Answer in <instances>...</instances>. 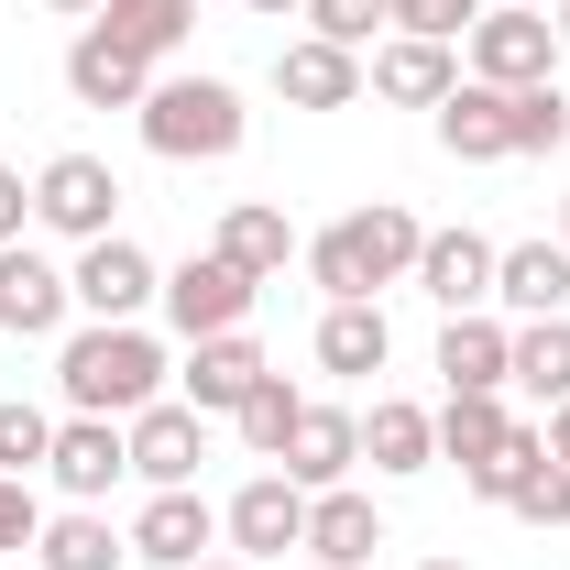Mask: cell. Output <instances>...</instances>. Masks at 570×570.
<instances>
[{"instance_id": "obj_1", "label": "cell", "mask_w": 570, "mask_h": 570, "mask_svg": "<svg viewBox=\"0 0 570 570\" xmlns=\"http://www.w3.org/2000/svg\"><path fill=\"white\" fill-rule=\"evenodd\" d=\"M176 395V352L154 318H77L56 341V406L67 417H142Z\"/></svg>"}, {"instance_id": "obj_2", "label": "cell", "mask_w": 570, "mask_h": 570, "mask_svg": "<svg viewBox=\"0 0 570 570\" xmlns=\"http://www.w3.org/2000/svg\"><path fill=\"white\" fill-rule=\"evenodd\" d=\"M132 132L154 165H230L242 142H253V110H242V88L209 67H165L154 88H142V110H132Z\"/></svg>"}, {"instance_id": "obj_3", "label": "cell", "mask_w": 570, "mask_h": 570, "mask_svg": "<svg viewBox=\"0 0 570 570\" xmlns=\"http://www.w3.org/2000/svg\"><path fill=\"white\" fill-rule=\"evenodd\" d=\"M527 450H538V417H515V395H439V461H461V494L504 504Z\"/></svg>"}, {"instance_id": "obj_4", "label": "cell", "mask_w": 570, "mask_h": 570, "mask_svg": "<svg viewBox=\"0 0 570 570\" xmlns=\"http://www.w3.org/2000/svg\"><path fill=\"white\" fill-rule=\"evenodd\" d=\"M33 230H45V242H110V230H121V176H110V154H45V165H33Z\"/></svg>"}, {"instance_id": "obj_5", "label": "cell", "mask_w": 570, "mask_h": 570, "mask_svg": "<svg viewBox=\"0 0 570 570\" xmlns=\"http://www.w3.org/2000/svg\"><path fill=\"white\" fill-rule=\"evenodd\" d=\"M461 77H483V88H538V77H560V22H549L538 0H494V11L461 33Z\"/></svg>"}, {"instance_id": "obj_6", "label": "cell", "mask_w": 570, "mask_h": 570, "mask_svg": "<svg viewBox=\"0 0 570 570\" xmlns=\"http://www.w3.org/2000/svg\"><path fill=\"white\" fill-rule=\"evenodd\" d=\"M253 296H264V285L242 275V264H219V253H187V264H165V296H154V318H165L176 341H219V330H242V318H253Z\"/></svg>"}, {"instance_id": "obj_7", "label": "cell", "mask_w": 570, "mask_h": 570, "mask_svg": "<svg viewBox=\"0 0 570 570\" xmlns=\"http://www.w3.org/2000/svg\"><path fill=\"white\" fill-rule=\"evenodd\" d=\"M67 285H77V318H154L165 264L142 253L132 230H110V242H77L67 253Z\"/></svg>"}, {"instance_id": "obj_8", "label": "cell", "mask_w": 570, "mask_h": 570, "mask_svg": "<svg viewBox=\"0 0 570 570\" xmlns=\"http://www.w3.org/2000/svg\"><path fill=\"white\" fill-rule=\"evenodd\" d=\"M121 483H132V439H121V417H56L45 494H56V504H110Z\"/></svg>"}, {"instance_id": "obj_9", "label": "cell", "mask_w": 570, "mask_h": 570, "mask_svg": "<svg viewBox=\"0 0 570 570\" xmlns=\"http://www.w3.org/2000/svg\"><path fill=\"white\" fill-rule=\"evenodd\" d=\"M0 330L11 341H67L77 330V285L45 242H0Z\"/></svg>"}, {"instance_id": "obj_10", "label": "cell", "mask_w": 570, "mask_h": 570, "mask_svg": "<svg viewBox=\"0 0 570 570\" xmlns=\"http://www.w3.org/2000/svg\"><path fill=\"white\" fill-rule=\"evenodd\" d=\"M219 549H230V560H253V570H264V560H285V549H307V494L285 483L275 461H264L242 494L219 504Z\"/></svg>"}, {"instance_id": "obj_11", "label": "cell", "mask_w": 570, "mask_h": 570, "mask_svg": "<svg viewBox=\"0 0 570 570\" xmlns=\"http://www.w3.org/2000/svg\"><path fill=\"white\" fill-rule=\"evenodd\" d=\"M132 538V560L142 570H198V560H219V504L198 494V483H176V494H142V515L121 527Z\"/></svg>"}, {"instance_id": "obj_12", "label": "cell", "mask_w": 570, "mask_h": 570, "mask_svg": "<svg viewBox=\"0 0 570 570\" xmlns=\"http://www.w3.org/2000/svg\"><path fill=\"white\" fill-rule=\"evenodd\" d=\"M494 253H504V242H483L472 219H450V230H428V242H417V275H406V285H417L439 318L494 307Z\"/></svg>"}, {"instance_id": "obj_13", "label": "cell", "mask_w": 570, "mask_h": 570, "mask_svg": "<svg viewBox=\"0 0 570 570\" xmlns=\"http://www.w3.org/2000/svg\"><path fill=\"white\" fill-rule=\"evenodd\" d=\"M121 439H132V483H142V494H176V483H198V461H209V417H198L187 395L121 417Z\"/></svg>"}, {"instance_id": "obj_14", "label": "cell", "mask_w": 570, "mask_h": 570, "mask_svg": "<svg viewBox=\"0 0 570 570\" xmlns=\"http://www.w3.org/2000/svg\"><path fill=\"white\" fill-rule=\"evenodd\" d=\"M439 384L450 395H504L515 384V318H494V307H461V318H439Z\"/></svg>"}, {"instance_id": "obj_15", "label": "cell", "mask_w": 570, "mask_h": 570, "mask_svg": "<svg viewBox=\"0 0 570 570\" xmlns=\"http://www.w3.org/2000/svg\"><path fill=\"white\" fill-rule=\"evenodd\" d=\"M461 88V45H428V33H384L362 56V99H395V110H439Z\"/></svg>"}, {"instance_id": "obj_16", "label": "cell", "mask_w": 570, "mask_h": 570, "mask_svg": "<svg viewBox=\"0 0 570 570\" xmlns=\"http://www.w3.org/2000/svg\"><path fill=\"white\" fill-rule=\"evenodd\" d=\"M296 494H330V483H362V417L352 406H330V395H307V417H296V439H285L275 461Z\"/></svg>"}, {"instance_id": "obj_17", "label": "cell", "mask_w": 570, "mask_h": 570, "mask_svg": "<svg viewBox=\"0 0 570 570\" xmlns=\"http://www.w3.org/2000/svg\"><path fill=\"white\" fill-rule=\"evenodd\" d=\"M264 373H275V362H264L253 330H219V341H187V352H176V395H187L198 417H230Z\"/></svg>"}, {"instance_id": "obj_18", "label": "cell", "mask_w": 570, "mask_h": 570, "mask_svg": "<svg viewBox=\"0 0 570 570\" xmlns=\"http://www.w3.org/2000/svg\"><path fill=\"white\" fill-rule=\"evenodd\" d=\"M165 67H142L121 33H99V22H77V45H67V99L77 110H142V88H154Z\"/></svg>"}, {"instance_id": "obj_19", "label": "cell", "mask_w": 570, "mask_h": 570, "mask_svg": "<svg viewBox=\"0 0 570 570\" xmlns=\"http://www.w3.org/2000/svg\"><path fill=\"white\" fill-rule=\"evenodd\" d=\"M362 461H373V483H417V472H439V406H417V395H373Z\"/></svg>"}, {"instance_id": "obj_20", "label": "cell", "mask_w": 570, "mask_h": 570, "mask_svg": "<svg viewBox=\"0 0 570 570\" xmlns=\"http://www.w3.org/2000/svg\"><path fill=\"white\" fill-rule=\"evenodd\" d=\"M373 549H384V504L362 494V483L307 494V560L318 570H373Z\"/></svg>"}, {"instance_id": "obj_21", "label": "cell", "mask_w": 570, "mask_h": 570, "mask_svg": "<svg viewBox=\"0 0 570 570\" xmlns=\"http://www.w3.org/2000/svg\"><path fill=\"white\" fill-rule=\"evenodd\" d=\"M209 253H219V264H242L253 285H275L307 242H296V219H285L275 198H230V209H219V230H209Z\"/></svg>"}, {"instance_id": "obj_22", "label": "cell", "mask_w": 570, "mask_h": 570, "mask_svg": "<svg viewBox=\"0 0 570 570\" xmlns=\"http://www.w3.org/2000/svg\"><path fill=\"white\" fill-rule=\"evenodd\" d=\"M275 99H285V110H352V99H362V56L296 33V45H275Z\"/></svg>"}, {"instance_id": "obj_23", "label": "cell", "mask_w": 570, "mask_h": 570, "mask_svg": "<svg viewBox=\"0 0 570 570\" xmlns=\"http://www.w3.org/2000/svg\"><path fill=\"white\" fill-rule=\"evenodd\" d=\"M494 318H570V253L560 242H504L494 253Z\"/></svg>"}, {"instance_id": "obj_24", "label": "cell", "mask_w": 570, "mask_h": 570, "mask_svg": "<svg viewBox=\"0 0 570 570\" xmlns=\"http://www.w3.org/2000/svg\"><path fill=\"white\" fill-rule=\"evenodd\" d=\"M428 132H439L450 165H515V142H504V88H483V77H461V88L428 110Z\"/></svg>"}, {"instance_id": "obj_25", "label": "cell", "mask_w": 570, "mask_h": 570, "mask_svg": "<svg viewBox=\"0 0 570 570\" xmlns=\"http://www.w3.org/2000/svg\"><path fill=\"white\" fill-rule=\"evenodd\" d=\"M307 352H318V373H384V362H395V318H384V296H352V307H318V341H307Z\"/></svg>"}, {"instance_id": "obj_26", "label": "cell", "mask_w": 570, "mask_h": 570, "mask_svg": "<svg viewBox=\"0 0 570 570\" xmlns=\"http://www.w3.org/2000/svg\"><path fill=\"white\" fill-rule=\"evenodd\" d=\"M33 570H132V538L110 527V504H56L33 538Z\"/></svg>"}, {"instance_id": "obj_27", "label": "cell", "mask_w": 570, "mask_h": 570, "mask_svg": "<svg viewBox=\"0 0 570 570\" xmlns=\"http://www.w3.org/2000/svg\"><path fill=\"white\" fill-rule=\"evenodd\" d=\"M341 230H352V253H362V275H373V296L417 275V242H428V219H417V209H395V198H373V209H352Z\"/></svg>"}, {"instance_id": "obj_28", "label": "cell", "mask_w": 570, "mask_h": 570, "mask_svg": "<svg viewBox=\"0 0 570 570\" xmlns=\"http://www.w3.org/2000/svg\"><path fill=\"white\" fill-rule=\"evenodd\" d=\"M504 395H527L538 417L570 406V318H515V384Z\"/></svg>"}, {"instance_id": "obj_29", "label": "cell", "mask_w": 570, "mask_h": 570, "mask_svg": "<svg viewBox=\"0 0 570 570\" xmlns=\"http://www.w3.org/2000/svg\"><path fill=\"white\" fill-rule=\"evenodd\" d=\"M99 33H121L142 67H176V56H187V33H198V0H110V11H99Z\"/></svg>"}, {"instance_id": "obj_30", "label": "cell", "mask_w": 570, "mask_h": 570, "mask_svg": "<svg viewBox=\"0 0 570 570\" xmlns=\"http://www.w3.org/2000/svg\"><path fill=\"white\" fill-rule=\"evenodd\" d=\"M296 417H307V395L285 384V373H264L242 406H230V439L253 450V461H285V439H296Z\"/></svg>"}, {"instance_id": "obj_31", "label": "cell", "mask_w": 570, "mask_h": 570, "mask_svg": "<svg viewBox=\"0 0 570 570\" xmlns=\"http://www.w3.org/2000/svg\"><path fill=\"white\" fill-rule=\"evenodd\" d=\"M504 515H515V527H570V461H549V439L515 461V483H504Z\"/></svg>"}, {"instance_id": "obj_32", "label": "cell", "mask_w": 570, "mask_h": 570, "mask_svg": "<svg viewBox=\"0 0 570 570\" xmlns=\"http://www.w3.org/2000/svg\"><path fill=\"white\" fill-rule=\"evenodd\" d=\"M504 142H515V154H560V142H570V99H560V77H538V88H504Z\"/></svg>"}, {"instance_id": "obj_33", "label": "cell", "mask_w": 570, "mask_h": 570, "mask_svg": "<svg viewBox=\"0 0 570 570\" xmlns=\"http://www.w3.org/2000/svg\"><path fill=\"white\" fill-rule=\"evenodd\" d=\"M45 450H56V406H33V395H0V472L45 483Z\"/></svg>"}, {"instance_id": "obj_34", "label": "cell", "mask_w": 570, "mask_h": 570, "mask_svg": "<svg viewBox=\"0 0 570 570\" xmlns=\"http://www.w3.org/2000/svg\"><path fill=\"white\" fill-rule=\"evenodd\" d=\"M296 22H307L318 45H352V56H373V45L395 33V11H384V0H307Z\"/></svg>"}, {"instance_id": "obj_35", "label": "cell", "mask_w": 570, "mask_h": 570, "mask_svg": "<svg viewBox=\"0 0 570 570\" xmlns=\"http://www.w3.org/2000/svg\"><path fill=\"white\" fill-rule=\"evenodd\" d=\"M45 483H22V472H0V560H33V538H45Z\"/></svg>"}, {"instance_id": "obj_36", "label": "cell", "mask_w": 570, "mask_h": 570, "mask_svg": "<svg viewBox=\"0 0 570 570\" xmlns=\"http://www.w3.org/2000/svg\"><path fill=\"white\" fill-rule=\"evenodd\" d=\"M494 0H395V33H428V45H461Z\"/></svg>"}, {"instance_id": "obj_37", "label": "cell", "mask_w": 570, "mask_h": 570, "mask_svg": "<svg viewBox=\"0 0 570 570\" xmlns=\"http://www.w3.org/2000/svg\"><path fill=\"white\" fill-rule=\"evenodd\" d=\"M0 242H33V176L0 165Z\"/></svg>"}, {"instance_id": "obj_38", "label": "cell", "mask_w": 570, "mask_h": 570, "mask_svg": "<svg viewBox=\"0 0 570 570\" xmlns=\"http://www.w3.org/2000/svg\"><path fill=\"white\" fill-rule=\"evenodd\" d=\"M538 439H549V461H570V406H549V417H538Z\"/></svg>"}, {"instance_id": "obj_39", "label": "cell", "mask_w": 570, "mask_h": 570, "mask_svg": "<svg viewBox=\"0 0 570 570\" xmlns=\"http://www.w3.org/2000/svg\"><path fill=\"white\" fill-rule=\"evenodd\" d=\"M33 11H56V22H99L110 0H33Z\"/></svg>"}, {"instance_id": "obj_40", "label": "cell", "mask_w": 570, "mask_h": 570, "mask_svg": "<svg viewBox=\"0 0 570 570\" xmlns=\"http://www.w3.org/2000/svg\"><path fill=\"white\" fill-rule=\"evenodd\" d=\"M242 11H264V22H296V11H307V0H242Z\"/></svg>"}, {"instance_id": "obj_41", "label": "cell", "mask_w": 570, "mask_h": 570, "mask_svg": "<svg viewBox=\"0 0 570 570\" xmlns=\"http://www.w3.org/2000/svg\"><path fill=\"white\" fill-rule=\"evenodd\" d=\"M549 22H560V56H570V0H549Z\"/></svg>"}, {"instance_id": "obj_42", "label": "cell", "mask_w": 570, "mask_h": 570, "mask_svg": "<svg viewBox=\"0 0 570 570\" xmlns=\"http://www.w3.org/2000/svg\"><path fill=\"white\" fill-rule=\"evenodd\" d=\"M198 570H253V560H230V549H219V560H198Z\"/></svg>"}, {"instance_id": "obj_43", "label": "cell", "mask_w": 570, "mask_h": 570, "mask_svg": "<svg viewBox=\"0 0 570 570\" xmlns=\"http://www.w3.org/2000/svg\"><path fill=\"white\" fill-rule=\"evenodd\" d=\"M560 253H570V198H560Z\"/></svg>"}, {"instance_id": "obj_44", "label": "cell", "mask_w": 570, "mask_h": 570, "mask_svg": "<svg viewBox=\"0 0 570 570\" xmlns=\"http://www.w3.org/2000/svg\"><path fill=\"white\" fill-rule=\"evenodd\" d=\"M417 570H472V560H417Z\"/></svg>"}, {"instance_id": "obj_45", "label": "cell", "mask_w": 570, "mask_h": 570, "mask_svg": "<svg viewBox=\"0 0 570 570\" xmlns=\"http://www.w3.org/2000/svg\"><path fill=\"white\" fill-rule=\"evenodd\" d=\"M384 11H395V0H384Z\"/></svg>"}, {"instance_id": "obj_46", "label": "cell", "mask_w": 570, "mask_h": 570, "mask_svg": "<svg viewBox=\"0 0 570 570\" xmlns=\"http://www.w3.org/2000/svg\"><path fill=\"white\" fill-rule=\"evenodd\" d=\"M538 11H549V0H538Z\"/></svg>"}]
</instances>
